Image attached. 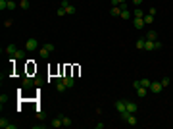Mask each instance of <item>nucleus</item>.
Wrapping results in <instances>:
<instances>
[{
    "label": "nucleus",
    "mask_w": 173,
    "mask_h": 129,
    "mask_svg": "<svg viewBox=\"0 0 173 129\" xmlns=\"http://www.w3.org/2000/svg\"><path fill=\"white\" fill-rule=\"evenodd\" d=\"M125 108H127V112H131V114H137L139 112V106L133 100H127V98H125Z\"/></svg>",
    "instance_id": "nucleus-5"
},
{
    "label": "nucleus",
    "mask_w": 173,
    "mask_h": 129,
    "mask_svg": "<svg viewBox=\"0 0 173 129\" xmlns=\"http://www.w3.org/2000/svg\"><path fill=\"white\" fill-rule=\"evenodd\" d=\"M39 81H35V79H31V77H25L23 79V87L27 89V87H33V85H37Z\"/></svg>",
    "instance_id": "nucleus-15"
},
{
    "label": "nucleus",
    "mask_w": 173,
    "mask_h": 129,
    "mask_svg": "<svg viewBox=\"0 0 173 129\" xmlns=\"http://www.w3.org/2000/svg\"><path fill=\"white\" fill-rule=\"evenodd\" d=\"M144 39H146V41H158V33H156V31H146Z\"/></svg>",
    "instance_id": "nucleus-13"
},
{
    "label": "nucleus",
    "mask_w": 173,
    "mask_h": 129,
    "mask_svg": "<svg viewBox=\"0 0 173 129\" xmlns=\"http://www.w3.org/2000/svg\"><path fill=\"white\" fill-rule=\"evenodd\" d=\"M8 100V97H6V94H2V97H0V104H2V106H4V102Z\"/></svg>",
    "instance_id": "nucleus-30"
},
{
    "label": "nucleus",
    "mask_w": 173,
    "mask_h": 129,
    "mask_svg": "<svg viewBox=\"0 0 173 129\" xmlns=\"http://www.w3.org/2000/svg\"><path fill=\"white\" fill-rule=\"evenodd\" d=\"M50 52H54V44H50V42H46V44H42L39 48V56H41L42 60H46L50 56Z\"/></svg>",
    "instance_id": "nucleus-2"
},
{
    "label": "nucleus",
    "mask_w": 173,
    "mask_h": 129,
    "mask_svg": "<svg viewBox=\"0 0 173 129\" xmlns=\"http://www.w3.org/2000/svg\"><path fill=\"white\" fill-rule=\"evenodd\" d=\"M62 118V123H64V127H69V125H73V121H71V118L69 116H60Z\"/></svg>",
    "instance_id": "nucleus-17"
},
{
    "label": "nucleus",
    "mask_w": 173,
    "mask_h": 129,
    "mask_svg": "<svg viewBox=\"0 0 173 129\" xmlns=\"http://www.w3.org/2000/svg\"><path fill=\"white\" fill-rule=\"evenodd\" d=\"M144 42H146V39H144V37H142V39H139V41H137V42H135V46H137L139 50H144Z\"/></svg>",
    "instance_id": "nucleus-19"
},
{
    "label": "nucleus",
    "mask_w": 173,
    "mask_h": 129,
    "mask_svg": "<svg viewBox=\"0 0 173 129\" xmlns=\"http://www.w3.org/2000/svg\"><path fill=\"white\" fill-rule=\"evenodd\" d=\"M121 120L125 121L127 125H137L139 123V120H137V114H131V112H121Z\"/></svg>",
    "instance_id": "nucleus-1"
},
{
    "label": "nucleus",
    "mask_w": 173,
    "mask_h": 129,
    "mask_svg": "<svg viewBox=\"0 0 173 129\" xmlns=\"http://www.w3.org/2000/svg\"><path fill=\"white\" fill-rule=\"evenodd\" d=\"M119 4H125V0H112V6H119Z\"/></svg>",
    "instance_id": "nucleus-28"
},
{
    "label": "nucleus",
    "mask_w": 173,
    "mask_h": 129,
    "mask_svg": "<svg viewBox=\"0 0 173 129\" xmlns=\"http://www.w3.org/2000/svg\"><path fill=\"white\" fill-rule=\"evenodd\" d=\"M18 50H19V48H18L15 44H8V46H6V52H8V56H10V58H14Z\"/></svg>",
    "instance_id": "nucleus-11"
},
{
    "label": "nucleus",
    "mask_w": 173,
    "mask_h": 129,
    "mask_svg": "<svg viewBox=\"0 0 173 129\" xmlns=\"http://www.w3.org/2000/svg\"><path fill=\"white\" fill-rule=\"evenodd\" d=\"M62 8H65V12H68V16H73L75 12H77V8H75V6H73L71 2H69V4H65V6H62Z\"/></svg>",
    "instance_id": "nucleus-14"
},
{
    "label": "nucleus",
    "mask_w": 173,
    "mask_h": 129,
    "mask_svg": "<svg viewBox=\"0 0 173 129\" xmlns=\"http://www.w3.org/2000/svg\"><path fill=\"white\" fill-rule=\"evenodd\" d=\"M50 127H56V129H58V127H64V123H62V118H60V116H58V118H54V120H50Z\"/></svg>",
    "instance_id": "nucleus-12"
},
{
    "label": "nucleus",
    "mask_w": 173,
    "mask_h": 129,
    "mask_svg": "<svg viewBox=\"0 0 173 129\" xmlns=\"http://www.w3.org/2000/svg\"><path fill=\"white\" fill-rule=\"evenodd\" d=\"M162 89H164L162 81H152V83H150V89H148V91H150V92H156V94H158V92H162Z\"/></svg>",
    "instance_id": "nucleus-4"
},
{
    "label": "nucleus",
    "mask_w": 173,
    "mask_h": 129,
    "mask_svg": "<svg viewBox=\"0 0 173 129\" xmlns=\"http://www.w3.org/2000/svg\"><path fill=\"white\" fill-rule=\"evenodd\" d=\"M144 23H146V25H152V23H154V16H152V14L144 16Z\"/></svg>",
    "instance_id": "nucleus-20"
},
{
    "label": "nucleus",
    "mask_w": 173,
    "mask_h": 129,
    "mask_svg": "<svg viewBox=\"0 0 173 129\" xmlns=\"http://www.w3.org/2000/svg\"><path fill=\"white\" fill-rule=\"evenodd\" d=\"M144 18H133V27L135 29H144Z\"/></svg>",
    "instance_id": "nucleus-7"
},
{
    "label": "nucleus",
    "mask_w": 173,
    "mask_h": 129,
    "mask_svg": "<svg viewBox=\"0 0 173 129\" xmlns=\"http://www.w3.org/2000/svg\"><path fill=\"white\" fill-rule=\"evenodd\" d=\"M56 14H58V16H65V14H68V12H65V8H62V6H60V8H58V12H56Z\"/></svg>",
    "instance_id": "nucleus-27"
},
{
    "label": "nucleus",
    "mask_w": 173,
    "mask_h": 129,
    "mask_svg": "<svg viewBox=\"0 0 173 129\" xmlns=\"http://www.w3.org/2000/svg\"><path fill=\"white\" fill-rule=\"evenodd\" d=\"M18 8V4H15L14 0H8V10H15Z\"/></svg>",
    "instance_id": "nucleus-24"
},
{
    "label": "nucleus",
    "mask_w": 173,
    "mask_h": 129,
    "mask_svg": "<svg viewBox=\"0 0 173 129\" xmlns=\"http://www.w3.org/2000/svg\"><path fill=\"white\" fill-rule=\"evenodd\" d=\"M133 18H144V14H142V10H141V8H137L135 12H133Z\"/></svg>",
    "instance_id": "nucleus-22"
},
{
    "label": "nucleus",
    "mask_w": 173,
    "mask_h": 129,
    "mask_svg": "<svg viewBox=\"0 0 173 129\" xmlns=\"http://www.w3.org/2000/svg\"><path fill=\"white\" fill-rule=\"evenodd\" d=\"M141 83H142V87L150 89V83H152V81H150V79H146V77H142V79H141Z\"/></svg>",
    "instance_id": "nucleus-21"
},
{
    "label": "nucleus",
    "mask_w": 173,
    "mask_h": 129,
    "mask_svg": "<svg viewBox=\"0 0 173 129\" xmlns=\"http://www.w3.org/2000/svg\"><path fill=\"white\" fill-rule=\"evenodd\" d=\"M56 89H58V92H65V89H68V85L64 83V79H62V77L56 79Z\"/></svg>",
    "instance_id": "nucleus-8"
},
{
    "label": "nucleus",
    "mask_w": 173,
    "mask_h": 129,
    "mask_svg": "<svg viewBox=\"0 0 173 129\" xmlns=\"http://www.w3.org/2000/svg\"><path fill=\"white\" fill-rule=\"evenodd\" d=\"M0 10H8V0H0Z\"/></svg>",
    "instance_id": "nucleus-26"
},
{
    "label": "nucleus",
    "mask_w": 173,
    "mask_h": 129,
    "mask_svg": "<svg viewBox=\"0 0 173 129\" xmlns=\"http://www.w3.org/2000/svg\"><path fill=\"white\" fill-rule=\"evenodd\" d=\"M135 91H137V97H139V98H144L146 94L150 92V91H148V89H146V87H142V85H141V87H137V89H135Z\"/></svg>",
    "instance_id": "nucleus-10"
},
{
    "label": "nucleus",
    "mask_w": 173,
    "mask_h": 129,
    "mask_svg": "<svg viewBox=\"0 0 173 129\" xmlns=\"http://www.w3.org/2000/svg\"><path fill=\"white\" fill-rule=\"evenodd\" d=\"M62 79H64V83L68 85V89H71L73 85H75V81H73V77L69 73H65V75H62Z\"/></svg>",
    "instance_id": "nucleus-9"
},
{
    "label": "nucleus",
    "mask_w": 173,
    "mask_h": 129,
    "mask_svg": "<svg viewBox=\"0 0 173 129\" xmlns=\"http://www.w3.org/2000/svg\"><path fill=\"white\" fill-rule=\"evenodd\" d=\"M19 6H21V10H29V0H21Z\"/></svg>",
    "instance_id": "nucleus-23"
},
{
    "label": "nucleus",
    "mask_w": 173,
    "mask_h": 129,
    "mask_svg": "<svg viewBox=\"0 0 173 129\" xmlns=\"http://www.w3.org/2000/svg\"><path fill=\"white\" fill-rule=\"evenodd\" d=\"M104 127H106V125L102 123V121H98V123H96V129H104Z\"/></svg>",
    "instance_id": "nucleus-31"
},
{
    "label": "nucleus",
    "mask_w": 173,
    "mask_h": 129,
    "mask_svg": "<svg viewBox=\"0 0 173 129\" xmlns=\"http://www.w3.org/2000/svg\"><path fill=\"white\" fill-rule=\"evenodd\" d=\"M39 48H41V44H39V41H37L35 37H31V39L25 41V50L27 52H35V50H39Z\"/></svg>",
    "instance_id": "nucleus-3"
},
{
    "label": "nucleus",
    "mask_w": 173,
    "mask_h": 129,
    "mask_svg": "<svg viewBox=\"0 0 173 129\" xmlns=\"http://www.w3.org/2000/svg\"><path fill=\"white\" fill-rule=\"evenodd\" d=\"M121 19H131L133 18V14L129 12V8H125V10H121V16H119Z\"/></svg>",
    "instance_id": "nucleus-18"
},
{
    "label": "nucleus",
    "mask_w": 173,
    "mask_h": 129,
    "mask_svg": "<svg viewBox=\"0 0 173 129\" xmlns=\"http://www.w3.org/2000/svg\"><path fill=\"white\" fill-rule=\"evenodd\" d=\"M65 4H69V0H62V6H65Z\"/></svg>",
    "instance_id": "nucleus-32"
},
{
    "label": "nucleus",
    "mask_w": 173,
    "mask_h": 129,
    "mask_svg": "<svg viewBox=\"0 0 173 129\" xmlns=\"http://www.w3.org/2000/svg\"><path fill=\"white\" fill-rule=\"evenodd\" d=\"M169 83H171L169 77H162V85H164V87H169Z\"/></svg>",
    "instance_id": "nucleus-25"
},
{
    "label": "nucleus",
    "mask_w": 173,
    "mask_h": 129,
    "mask_svg": "<svg viewBox=\"0 0 173 129\" xmlns=\"http://www.w3.org/2000/svg\"><path fill=\"white\" fill-rule=\"evenodd\" d=\"M131 2L137 6V8H141V4H142V0H131Z\"/></svg>",
    "instance_id": "nucleus-29"
},
{
    "label": "nucleus",
    "mask_w": 173,
    "mask_h": 129,
    "mask_svg": "<svg viewBox=\"0 0 173 129\" xmlns=\"http://www.w3.org/2000/svg\"><path fill=\"white\" fill-rule=\"evenodd\" d=\"M0 127H2V129H18V125H15V123H10L6 118H0Z\"/></svg>",
    "instance_id": "nucleus-6"
},
{
    "label": "nucleus",
    "mask_w": 173,
    "mask_h": 129,
    "mask_svg": "<svg viewBox=\"0 0 173 129\" xmlns=\"http://www.w3.org/2000/svg\"><path fill=\"white\" fill-rule=\"evenodd\" d=\"M121 6H112V10H110V14L112 16H115V18H119V16H121Z\"/></svg>",
    "instance_id": "nucleus-16"
}]
</instances>
